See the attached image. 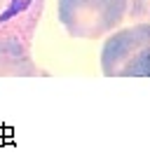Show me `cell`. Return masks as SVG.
Instances as JSON below:
<instances>
[{
  "label": "cell",
  "instance_id": "2",
  "mask_svg": "<svg viewBox=\"0 0 150 159\" xmlns=\"http://www.w3.org/2000/svg\"><path fill=\"white\" fill-rule=\"evenodd\" d=\"M131 7V0H59V21L73 38L96 40L113 33Z\"/></svg>",
  "mask_w": 150,
  "mask_h": 159
},
{
  "label": "cell",
  "instance_id": "1",
  "mask_svg": "<svg viewBox=\"0 0 150 159\" xmlns=\"http://www.w3.org/2000/svg\"><path fill=\"white\" fill-rule=\"evenodd\" d=\"M105 77H148L150 75V26L136 24L108 35L101 49Z\"/></svg>",
  "mask_w": 150,
  "mask_h": 159
},
{
  "label": "cell",
  "instance_id": "4",
  "mask_svg": "<svg viewBox=\"0 0 150 159\" xmlns=\"http://www.w3.org/2000/svg\"><path fill=\"white\" fill-rule=\"evenodd\" d=\"M47 75L35 66L30 56H12V54H0V77H38Z\"/></svg>",
  "mask_w": 150,
  "mask_h": 159
},
{
  "label": "cell",
  "instance_id": "3",
  "mask_svg": "<svg viewBox=\"0 0 150 159\" xmlns=\"http://www.w3.org/2000/svg\"><path fill=\"white\" fill-rule=\"evenodd\" d=\"M45 0H0V54L30 56Z\"/></svg>",
  "mask_w": 150,
  "mask_h": 159
}]
</instances>
